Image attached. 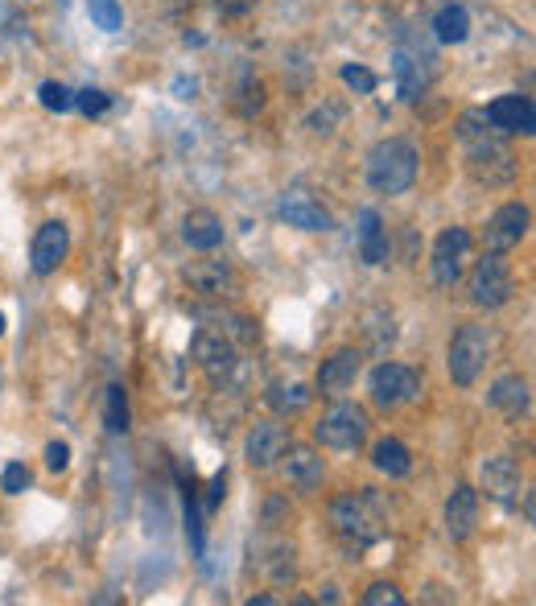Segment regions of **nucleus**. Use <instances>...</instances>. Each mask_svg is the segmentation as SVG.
<instances>
[{
	"label": "nucleus",
	"instance_id": "nucleus-1",
	"mask_svg": "<svg viewBox=\"0 0 536 606\" xmlns=\"http://www.w3.org/2000/svg\"><path fill=\"white\" fill-rule=\"evenodd\" d=\"M458 141L466 149V170L483 186H512L516 182V157L504 145V132H495L483 108H466L458 116Z\"/></svg>",
	"mask_w": 536,
	"mask_h": 606
},
{
	"label": "nucleus",
	"instance_id": "nucleus-2",
	"mask_svg": "<svg viewBox=\"0 0 536 606\" xmlns=\"http://www.w3.org/2000/svg\"><path fill=\"white\" fill-rule=\"evenodd\" d=\"M417 182V149L400 137L380 141L372 153H367V186L376 194H405Z\"/></svg>",
	"mask_w": 536,
	"mask_h": 606
},
{
	"label": "nucleus",
	"instance_id": "nucleus-3",
	"mask_svg": "<svg viewBox=\"0 0 536 606\" xmlns=\"http://www.w3.org/2000/svg\"><path fill=\"white\" fill-rule=\"evenodd\" d=\"M487 355H491V334H487V326H479V322L458 326L454 339H450V359H446L450 380H454L458 388H471V384L483 376Z\"/></svg>",
	"mask_w": 536,
	"mask_h": 606
},
{
	"label": "nucleus",
	"instance_id": "nucleus-4",
	"mask_svg": "<svg viewBox=\"0 0 536 606\" xmlns=\"http://www.w3.org/2000/svg\"><path fill=\"white\" fill-rule=\"evenodd\" d=\"M367 429H372L367 409H359V404H351V400H339L318 417L314 442L326 446V450H355V446L367 442Z\"/></svg>",
	"mask_w": 536,
	"mask_h": 606
},
{
	"label": "nucleus",
	"instance_id": "nucleus-5",
	"mask_svg": "<svg viewBox=\"0 0 536 606\" xmlns=\"http://www.w3.org/2000/svg\"><path fill=\"white\" fill-rule=\"evenodd\" d=\"M512 297H516V277L504 252H487L471 273V301L479 310H504Z\"/></svg>",
	"mask_w": 536,
	"mask_h": 606
},
{
	"label": "nucleus",
	"instance_id": "nucleus-6",
	"mask_svg": "<svg viewBox=\"0 0 536 606\" xmlns=\"http://www.w3.org/2000/svg\"><path fill=\"white\" fill-rule=\"evenodd\" d=\"M367 388H372V404L376 409H405L421 396V376L405 363H392L384 359L380 367H372L367 376Z\"/></svg>",
	"mask_w": 536,
	"mask_h": 606
},
{
	"label": "nucleus",
	"instance_id": "nucleus-7",
	"mask_svg": "<svg viewBox=\"0 0 536 606\" xmlns=\"http://www.w3.org/2000/svg\"><path fill=\"white\" fill-rule=\"evenodd\" d=\"M330 524L343 541L372 545L380 536V516L372 508V495H339L330 503Z\"/></svg>",
	"mask_w": 536,
	"mask_h": 606
},
{
	"label": "nucleus",
	"instance_id": "nucleus-8",
	"mask_svg": "<svg viewBox=\"0 0 536 606\" xmlns=\"http://www.w3.org/2000/svg\"><path fill=\"white\" fill-rule=\"evenodd\" d=\"M471 231L466 227H446L438 240H433V252H429V268H433V281L438 289H454L466 273V256H471Z\"/></svg>",
	"mask_w": 536,
	"mask_h": 606
},
{
	"label": "nucleus",
	"instance_id": "nucleus-9",
	"mask_svg": "<svg viewBox=\"0 0 536 606\" xmlns=\"http://www.w3.org/2000/svg\"><path fill=\"white\" fill-rule=\"evenodd\" d=\"M528 231H532V211L524 202H504L483 227V248L487 252H512L528 240Z\"/></svg>",
	"mask_w": 536,
	"mask_h": 606
},
{
	"label": "nucleus",
	"instance_id": "nucleus-10",
	"mask_svg": "<svg viewBox=\"0 0 536 606\" xmlns=\"http://www.w3.org/2000/svg\"><path fill=\"white\" fill-rule=\"evenodd\" d=\"M66 256H71V231H66V223H58V219L42 223L38 235H33V248H29L33 273H38V277L58 273V268L66 264Z\"/></svg>",
	"mask_w": 536,
	"mask_h": 606
},
{
	"label": "nucleus",
	"instance_id": "nucleus-11",
	"mask_svg": "<svg viewBox=\"0 0 536 606\" xmlns=\"http://www.w3.org/2000/svg\"><path fill=\"white\" fill-rule=\"evenodd\" d=\"M491 128L504 132V137H532L536 132V108L528 95H499L483 108Z\"/></svg>",
	"mask_w": 536,
	"mask_h": 606
},
{
	"label": "nucleus",
	"instance_id": "nucleus-12",
	"mask_svg": "<svg viewBox=\"0 0 536 606\" xmlns=\"http://www.w3.org/2000/svg\"><path fill=\"white\" fill-rule=\"evenodd\" d=\"M392 75H396V87H400V99H417L425 95V87L433 83V54L429 50H409L400 46L396 58H392Z\"/></svg>",
	"mask_w": 536,
	"mask_h": 606
},
{
	"label": "nucleus",
	"instance_id": "nucleus-13",
	"mask_svg": "<svg viewBox=\"0 0 536 606\" xmlns=\"http://www.w3.org/2000/svg\"><path fill=\"white\" fill-rule=\"evenodd\" d=\"M285 446H289V429H285L281 421H256V425L248 429L244 458H248V466L268 470V466H273V462L285 454Z\"/></svg>",
	"mask_w": 536,
	"mask_h": 606
},
{
	"label": "nucleus",
	"instance_id": "nucleus-14",
	"mask_svg": "<svg viewBox=\"0 0 536 606\" xmlns=\"http://www.w3.org/2000/svg\"><path fill=\"white\" fill-rule=\"evenodd\" d=\"M359 367H363V351L359 347H343V351H334L330 359H322L314 384H318L322 396H339V392H347L359 380Z\"/></svg>",
	"mask_w": 536,
	"mask_h": 606
},
{
	"label": "nucleus",
	"instance_id": "nucleus-15",
	"mask_svg": "<svg viewBox=\"0 0 536 606\" xmlns=\"http://www.w3.org/2000/svg\"><path fill=\"white\" fill-rule=\"evenodd\" d=\"M190 355H194V363L203 367L207 376H227L231 367H236V347H231V339H223V330L215 334V330H198L194 339H190Z\"/></svg>",
	"mask_w": 536,
	"mask_h": 606
},
{
	"label": "nucleus",
	"instance_id": "nucleus-16",
	"mask_svg": "<svg viewBox=\"0 0 536 606\" xmlns=\"http://www.w3.org/2000/svg\"><path fill=\"white\" fill-rule=\"evenodd\" d=\"M479 483H483V491H487L495 503H512V499L520 495V487H524V470H520V462H516V458L495 454V458H487V462H483Z\"/></svg>",
	"mask_w": 536,
	"mask_h": 606
},
{
	"label": "nucleus",
	"instance_id": "nucleus-17",
	"mask_svg": "<svg viewBox=\"0 0 536 606\" xmlns=\"http://www.w3.org/2000/svg\"><path fill=\"white\" fill-rule=\"evenodd\" d=\"M281 219H285L289 227H301V231H330V227H334L330 211L322 207V202H318L310 190H289V194H281Z\"/></svg>",
	"mask_w": 536,
	"mask_h": 606
},
{
	"label": "nucleus",
	"instance_id": "nucleus-18",
	"mask_svg": "<svg viewBox=\"0 0 536 606\" xmlns=\"http://www.w3.org/2000/svg\"><path fill=\"white\" fill-rule=\"evenodd\" d=\"M479 528V491L475 487H454V495L446 499V532H450V541L462 545V541H471Z\"/></svg>",
	"mask_w": 536,
	"mask_h": 606
},
{
	"label": "nucleus",
	"instance_id": "nucleus-19",
	"mask_svg": "<svg viewBox=\"0 0 536 606\" xmlns=\"http://www.w3.org/2000/svg\"><path fill=\"white\" fill-rule=\"evenodd\" d=\"M285 479L297 487V491H318L322 487V479H326V462H322V454L314 450V446H285Z\"/></svg>",
	"mask_w": 536,
	"mask_h": 606
},
{
	"label": "nucleus",
	"instance_id": "nucleus-20",
	"mask_svg": "<svg viewBox=\"0 0 536 606\" xmlns=\"http://www.w3.org/2000/svg\"><path fill=\"white\" fill-rule=\"evenodd\" d=\"M487 400H491V409H499L508 421H520V417H528V409H532V384H528V376L508 372V376H499V380L491 384Z\"/></svg>",
	"mask_w": 536,
	"mask_h": 606
},
{
	"label": "nucleus",
	"instance_id": "nucleus-21",
	"mask_svg": "<svg viewBox=\"0 0 536 606\" xmlns=\"http://www.w3.org/2000/svg\"><path fill=\"white\" fill-rule=\"evenodd\" d=\"M186 285L194 289V293H203V297H223V293H231L240 281H236V268H231L227 260H194V264H186Z\"/></svg>",
	"mask_w": 536,
	"mask_h": 606
},
{
	"label": "nucleus",
	"instance_id": "nucleus-22",
	"mask_svg": "<svg viewBox=\"0 0 536 606\" xmlns=\"http://www.w3.org/2000/svg\"><path fill=\"white\" fill-rule=\"evenodd\" d=\"M182 240L194 248V252H215L223 244V219L207 207H194L186 219H182Z\"/></svg>",
	"mask_w": 536,
	"mask_h": 606
},
{
	"label": "nucleus",
	"instance_id": "nucleus-23",
	"mask_svg": "<svg viewBox=\"0 0 536 606\" xmlns=\"http://www.w3.org/2000/svg\"><path fill=\"white\" fill-rule=\"evenodd\" d=\"M388 252H392V244H388V231H384L380 211L363 207L359 211V256H363V264L380 268V264H388Z\"/></svg>",
	"mask_w": 536,
	"mask_h": 606
},
{
	"label": "nucleus",
	"instance_id": "nucleus-24",
	"mask_svg": "<svg viewBox=\"0 0 536 606\" xmlns=\"http://www.w3.org/2000/svg\"><path fill=\"white\" fill-rule=\"evenodd\" d=\"M372 466L388 479H405L413 470V454H409V446L400 442V437H380V442L372 446Z\"/></svg>",
	"mask_w": 536,
	"mask_h": 606
},
{
	"label": "nucleus",
	"instance_id": "nucleus-25",
	"mask_svg": "<svg viewBox=\"0 0 536 606\" xmlns=\"http://www.w3.org/2000/svg\"><path fill=\"white\" fill-rule=\"evenodd\" d=\"M433 38H438L442 46H462L466 38H471V13H466L462 5L438 9V17H433Z\"/></svg>",
	"mask_w": 536,
	"mask_h": 606
},
{
	"label": "nucleus",
	"instance_id": "nucleus-26",
	"mask_svg": "<svg viewBox=\"0 0 536 606\" xmlns=\"http://www.w3.org/2000/svg\"><path fill=\"white\" fill-rule=\"evenodd\" d=\"M104 425H108V433H128L132 429V409H128L124 384H108V392H104Z\"/></svg>",
	"mask_w": 536,
	"mask_h": 606
},
{
	"label": "nucleus",
	"instance_id": "nucleus-27",
	"mask_svg": "<svg viewBox=\"0 0 536 606\" xmlns=\"http://www.w3.org/2000/svg\"><path fill=\"white\" fill-rule=\"evenodd\" d=\"M38 99H42L46 112H71L75 108V91L66 87V83H54V79L38 87Z\"/></svg>",
	"mask_w": 536,
	"mask_h": 606
},
{
	"label": "nucleus",
	"instance_id": "nucleus-28",
	"mask_svg": "<svg viewBox=\"0 0 536 606\" xmlns=\"http://www.w3.org/2000/svg\"><path fill=\"white\" fill-rule=\"evenodd\" d=\"M75 108H79L87 120H95V116H104V112L112 108V95L99 91V87H83V91H75Z\"/></svg>",
	"mask_w": 536,
	"mask_h": 606
},
{
	"label": "nucleus",
	"instance_id": "nucleus-29",
	"mask_svg": "<svg viewBox=\"0 0 536 606\" xmlns=\"http://www.w3.org/2000/svg\"><path fill=\"white\" fill-rule=\"evenodd\" d=\"M87 13H91V21L104 29V33H116L120 21H124V13H120L116 0H87Z\"/></svg>",
	"mask_w": 536,
	"mask_h": 606
},
{
	"label": "nucleus",
	"instance_id": "nucleus-30",
	"mask_svg": "<svg viewBox=\"0 0 536 606\" xmlns=\"http://www.w3.org/2000/svg\"><path fill=\"white\" fill-rule=\"evenodd\" d=\"M268 404H273V409H281V413H297V409H306V404H310V392L301 388V384H293V388H273V392H268Z\"/></svg>",
	"mask_w": 536,
	"mask_h": 606
},
{
	"label": "nucleus",
	"instance_id": "nucleus-31",
	"mask_svg": "<svg viewBox=\"0 0 536 606\" xmlns=\"http://www.w3.org/2000/svg\"><path fill=\"white\" fill-rule=\"evenodd\" d=\"M339 75H343V83H347V87H351L355 95H372V91L380 87L376 71H367V66H359V62H347V66H343Z\"/></svg>",
	"mask_w": 536,
	"mask_h": 606
},
{
	"label": "nucleus",
	"instance_id": "nucleus-32",
	"mask_svg": "<svg viewBox=\"0 0 536 606\" xmlns=\"http://www.w3.org/2000/svg\"><path fill=\"white\" fill-rule=\"evenodd\" d=\"M363 606H405V594H400L392 582H372L363 590Z\"/></svg>",
	"mask_w": 536,
	"mask_h": 606
},
{
	"label": "nucleus",
	"instance_id": "nucleus-33",
	"mask_svg": "<svg viewBox=\"0 0 536 606\" xmlns=\"http://www.w3.org/2000/svg\"><path fill=\"white\" fill-rule=\"evenodd\" d=\"M29 483H33V475H29V466H25V462H9V466H5V475H0V487H5L9 495H21Z\"/></svg>",
	"mask_w": 536,
	"mask_h": 606
},
{
	"label": "nucleus",
	"instance_id": "nucleus-34",
	"mask_svg": "<svg viewBox=\"0 0 536 606\" xmlns=\"http://www.w3.org/2000/svg\"><path fill=\"white\" fill-rule=\"evenodd\" d=\"M46 466L54 470V475H58V470H66V466H71V446H66V442H50L46 446Z\"/></svg>",
	"mask_w": 536,
	"mask_h": 606
},
{
	"label": "nucleus",
	"instance_id": "nucleus-35",
	"mask_svg": "<svg viewBox=\"0 0 536 606\" xmlns=\"http://www.w3.org/2000/svg\"><path fill=\"white\" fill-rule=\"evenodd\" d=\"M260 5V0H215V9H223V17H244Z\"/></svg>",
	"mask_w": 536,
	"mask_h": 606
},
{
	"label": "nucleus",
	"instance_id": "nucleus-36",
	"mask_svg": "<svg viewBox=\"0 0 536 606\" xmlns=\"http://www.w3.org/2000/svg\"><path fill=\"white\" fill-rule=\"evenodd\" d=\"M223 495H227V470H219V475L211 479V491H207V512H215V508H219Z\"/></svg>",
	"mask_w": 536,
	"mask_h": 606
},
{
	"label": "nucleus",
	"instance_id": "nucleus-37",
	"mask_svg": "<svg viewBox=\"0 0 536 606\" xmlns=\"http://www.w3.org/2000/svg\"><path fill=\"white\" fill-rule=\"evenodd\" d=\"M421 598H425V602H454V594H446L442 586H429V590H425Z\"/></svg>",
	"mask_w": 536,
	"mask_h": 606
},
{
	"label": "nucleus",
	"instance_id": "nucleus-38",
	"mask_svg": "<svg viewBox=\"0 0 536 606\" xmlns=\"http://www.w3.org/2000/svg\"><path fill=\"white\" fill-rule=\"evenodd\" d=\"M277 598L273 594H256V598H248V606H273Z\"/></svg>",
	"mask_w": 536,
	"mask_h": 606
},
{
	"label": "nucleus",
	"instance_id": "nucleus-39",
	"mask_svg": "<svg viewBox=\"0 0 536 606\" xmlns=\"http://www.w3.org/2000/svg\"><path fill=\"white\" fill-rule=\"evenodd\" d=\"M0 334H5V314H0Z\"/></svg>",
	"mask_w": 536,
	"mask_h": 606
}]
</instances>
